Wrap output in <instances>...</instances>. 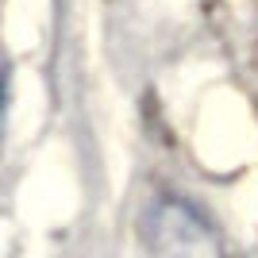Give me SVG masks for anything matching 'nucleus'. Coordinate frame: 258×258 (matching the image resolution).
<instances>
[{
    "label": "nucleus",
    "instance_id": "1",
    "mask_svg": "<svg viewBox=\"0 0 258 258\" xmlns=\"http://www.w3.org/2000/svg\"><path fill=\"white\" fill-rule=\"evenodd\" d=\"M158 250L162 258H220V243L205 224L189 212H177V224H158Z\"/></svg>",
    "mask_w": 258,
    "mask_h": 258
}]
</instances>
